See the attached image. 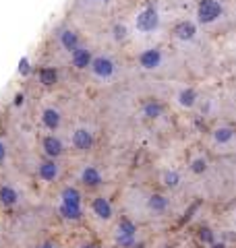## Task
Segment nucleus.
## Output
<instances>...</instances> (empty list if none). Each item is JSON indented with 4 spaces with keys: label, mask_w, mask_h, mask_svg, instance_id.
<instances>
[{
    "label": "nucleus",
    "mask_w": 236,
    "mask_h": 248,
    "mask_svg": "<svg viewBox=\"0 0 236 248\" xmlns=\"http://www.w3.org/2000/svg\"><path fill=\"white\" fill-rule=\"evenodd\" d=\"M58 44H60L62 50L70 54L75 48H79V46H81V37H79V33H77L75 29L65 27V29H60V33H58Z\"/></svg>",
    "instance_id": "obj_16"
},
{
    "label": "nucleus",
    "mask_w": 236,
    "mask_h": 248,
    "mask_svg": "<svg viewBox=\"0 0 236 248\" xmlns=\"http://www.w3.org/2000/svg\"><path fill=\"white\" fill-rule=\"evenodd\" d=\"M160 27V13H157L155 6H145L143 11H139L137 13V17H135V29L139 31V33H143V35H149V33H153V31Z\"/></svg>",
    "instance_id": "obj_4"
},
{
    "label": "nucleus",
    "mask_w": 236,
    "mask_h": 248,
    "mask_svg": "<svg viewBox=\"0 0 236 248\" xmlns=\"http://www.w3.org/2000/svg\"><path fill=\"white\" fill-rule=\"evenodd\" d=\"M141 114H143L147 120H157L164 114V104L157 102V99H149V102H145L143 108H141Z\"/></svg>",
    "instance_id": "obj_20"
},
{
    "label": "nucleus",
    "mask_w": 236,
    "mask_h": 248,
    "mask_svg": "<svg viewBox=\"0 0 236 248\" xmlns=\"http://www.w3.org/2000/svg\"><path fill=\"white\" fill-rule=\"evenodd\" d=\"M162 184L170 190H176V188H180V184H183V176H180V172H176V170H166V172H162Z\"/></svg>",
    "instance_id": "obj_22"
},
{
    "label": "nucleus",
    "mask_w": 236,
    "mask_h": 248,
    "mask_svg": "<svg viewBox=\"0 0 236 248\" xmlns=\"http://www.w3.org/2000/svg\"><path fill=\"white\" fill-rule=\"evenodd\" d=\"M93 143H96V135L87 126H77L70 135V145H73L75 151H89Z\"/></svg>",
    "instance_id": "obj_8"
},
{
    "label": "nucleus",
    "mask_w": 236,
    "mask_h": 248,
    "mask_svg": "<svg viewBox=\"0 0 236 248\" xmlns=\"http://www.w3.org/2000/svg\"><path fill=\"white\" fill-rule=\"evenodd\" d=\"M116 71H118V64L114 62L112 56H108V54H101V56H93L91 58L89 73H91V77L96 81H100V83L112 81L116 77Z\"/></svg>",
    "instance_id": "obj_3"
},
{
    "label": "nucleus",
    "mask_w": 236,
    "mask_h": 248,
    "mask_svg": "<svg viewBox=\"0 0 236 248\" xmlns=\"http://www.w3.org/2000/svg\"><path fill=\"white\" fill-rule=\"evenodd\" d=\"M131 248H143V244H141V242H139V244H137V242H135V244H133V246H131Z\"/></svg>",
    "instance_id": "obj_31"
},
{
    "label": "nucleus",
    "mask_w": 236,
    "mask_h": 248,
    "mask_svg": "<svg viewBox=\"0 0 236 248\" xmlns=\"http://www.w3.org/2000/svg\"><path fill=\"white\" fill-rule=\"evenodd\" d=\"M209 248H226V246H224V242H211Z\"/></svg>",
    "instance_id": "obj_27"
},
{
    "label": "nucleus",
    "mask_w": 236,
    "mask_h": 248,
    "mask_svg": "<svg viewBox=\"0 0 236 248\" xmlns=\"http://www.w3.org/2000/svg\"><path fill=\"white\" fill-rule=\"evenodd\" d=\"M91 58H93V52L87 46H79V48L70 52V64H73L75 71H87L91 64Z\"/></svg>",
    "instance_id": "obj_12"
},
{
    "label": "nucleus",
    "mask_w": 236,
    "mask_h": 248,
    "mask_svg": "<svg viewBox=\"0 0 236 248\" xmlns=\"http://www.w3.org/2000/svg\"><path fill=\"white\" fill-rule=\"evenodd\" d=\"M176 102L180 108H185V110H191V108L197 106L199 102V93H197L193 87H183L178 93H176Z\"/></svg>",
    "instance_id": "obj_18"
},
{
    "label": "nucleus",
    "mask_w": 236,
    "mask_h": 248,
    "mask_svg": "<svg viewBox=\"0 0 236 248\" xmlns=\"http://www.w3.org/2000/svg\"><path fill=\"white\" fill-rule=\"evenodd\" d=\"M195 13H197V23L203 27H207V25H214V23H218L222 19L226 9H224L222 0H199Z\"/></svg>",
    "instance_id": "obj_2"
},
{
    "label": "nucleus",
    "mask_w": 236,
    "mask_h": 248,
    "mask_svg": "<svg viewBox=\"0 0 236 248\" xmlns=\"http://www.w3.org/2000/svg\"><path fill=\"white\" fill-rule=\"evenodd\" d=\"M112 33H114V40L116 42H122V40H127L129 29H127V25H122V23H116L114 29H112Z\"/></svg>",
    "instance_id": "obj_24"
},
{
    "label": "nucleus",
    "mask_w": 236,
    "mask_h": 248,
    "mask_svg": "<svg viewBox=\"0 0 236 248\" xmlns=\"http://www.w3.org/2000/svg\"><path fill=\"white\" fill-rule=\"evenodd\" d=\"M91 213L96 215L100 221H110L114 217V209L106 197L100 195V197H93V201H91Z\"/></svg>",
    "instance_id": "obj_13"
},
{
    "label": "nucleus",
    "mask_w": 236,
    "mask_h": 248,
    "mask_svg": "<svg viewBox=\"0 0 236 248\" xmlns=\"http://www.w3.org/2000/svg\"><path fill=\"white\" fill-rule=\"evenodd\" d=\"M81 248H98V244H93V242H87V244H83Z\"/></svg>",
    "instance_id": "obj_29"
},
{
    "label": "nucleus",
    "mask_w": 236,
    "mask_h": 248,
    "mask_svg": "<svg viewBox=\"0 0 236 248\" xmlns=\"http://www.w3.org/2000/svg\"><path fill=\"white\" fill-rule=\"evenodd\" d=\"M199 240L201 242H205V244L216 242V232H211L209 228H201L199 230Z\"/></svg>",
    "instance_id": "obj_25"
},
{
    "label": "nucleus",
    "mask_w": 236,
    "mask_h": 248,
    "mask_svg": "<svg viewBox=\"0 0 236 248\" xmlns=\"http://www.w3.org/2000/svg\"><path fill=\"white\" fill-rule=\"evenodd\" d=\"M19 201H21V195H19V190L15 188V186H11V184L0 186V205L2 207L13 209V207L19 205Z\"/></svg>",
    "instance_id": "obj_17"
},
{
    "label": "nucleus",
    "mask_w": 236,
    "mask_h": 248,
    "mask_svg": "<svg viewBox=\"0 0 236 248\" xmlns=\"http://www.w3.org/2000/svg\"><path fill=\"white\" fill-rule=\"evenodd\" d=\"M37 178L44 182H56L60 178V164L56 159L46 157L44 161H39L37 166Z\"/></svg>",
    "instance_id": "obj_10"
},
{
    "label": "nucleus",
    "mask_w": 236,
    "mask_h": 248,
    "mask_svg": "<svg viewBox=\"0 0 236 248\" xmlns=\"http://www.w3.org/2000/svg\"><path fill=\"white\" fill-rule=\"evenodd\" d=\"M135 238H137V226L135 221L131 219H120V223L116 226V244L122 246V248H131L135 244Z\"/></svg>",
    "instance_id": "obj_7"
},
{
    "label": "nucleus",
    "mask_w": 236,
    "mask_h": 248,
    "mask_svg": "<svg viewBox=\"0 0 236 248\" xmlns=\"http://www.w3.org/2000/svg\"><path fill=\"white\" fill-rule=\"evenodd\" d=\"M42 248H58V246H56V244H52V242H46Z\"/></svg>",
    "instance_id": "obj_30"
},
{
    "label": "nucleus",
    "mask_w": 236,
    "mask_h": 248,
    "mask_svg": "<svg viewBox=\"0 0 236 248\" xmlns=\"http://www.w3.org/2000/svg\"><path fill=\"white\" fill-rule=\"evenodd\" d=\"M81 192L75 186H67L60 192V215L68 221H79L83 217V201H81Z\"/></svg>",
    "instance_id": "obj_1"
},
{
    "label": "nucleus",
    "mask_w": 236,
    "mask_h": 248,
    "mask_svg": "<svg viewBox=\"0 0 236 248\" xmlns=\"http://www.w3.org/2000/svg\"><path fill=\"white\" fill-rule=\"evenodd\" d=\"M207 170V159L205 157H195L191 161V172L193 174H203Z\"/></svg>",
    "instance_id": "obj_23"
},
{
    "label": "nucleus",
    "mask_w": 236,
    "mask_h": 248,
    "mask_svg": "<svg viewBox=\"0 0 236 248\" xmlns=\"http://www.w3.org/2000/svg\"><path fill=\"white\" fill-rule=\"evenodd\" d=\"M87 2H91V4H104V2H108V0H87Z\"/></svg>",
    "instance_id": "obj_28"
},
{
    "label": "nucleus",
    "mask_w": 236,
    "mask_h": 248,
    "mask_svg": "<svg viewBox=\"0 0 236 248\" xmlns=\"http://www.w3.org/2000/svg\"><path fill=\"white\" fill-rule=\"evenodd\" d=\"M137 64L141 71H145V73L160 71L164 66V52L160 48H147L137 56Z\"/></svg>",
    "instance_id": "obj_5"
},
{
    "label": "nucleus",
    "mask_w": 236,
    "mask_h": 248,
    "mask_svg": "<svg viewBox=\"0 0 236 248\" xmlns=\"http://www.w3.org/2000/svg\"><path fill=\"white\" fill-rule=\"evenodd\" d=\"M164 248H168V246H164Z\"/></svg>",
    "instance_id": "obj_32"
},
{
    "label": "nucleus",
    "mask_w": 236,
    "mask_h": 248,
    "mask_svg": "<svg viewBox=\"0 0 236 248\" xmlns=\"http://www.w3.org/2000/svg\"><path fill=\"white\" fill-rule=\"evenodd\" d=\"M42 151H44L46 157L58 159L60 155L65 153V143H62L56 135H46V137L42 139Z\"/></svg>",
    "instance_id": "obj_15"
},
{
    "label": "nucleus",
    "mask_w": 236,
    "mask_h": 248,
    "mask_svg": "<svg viewBox=\"0 0 236 248\" xmlns=\"http://www.w3.org/2000/svg\"><path fill=\"white\" fill-rule=\"evenodd\" d=\"M6 157H9V149H6V143L0 139V164H4Z\"/></svg>",
    "instance_id": "obj_26"
},
{
    "label": "nucleus",
    "mask_w": 236,
    "mask_h": 248,
    "mask_svg": "<svg viewBox=\"0 0 236 248\" xmlns=\"http://www.w3.org/2000/svg\"><path fill=\"white\" fill-rule=\"evenodd\" d=\"M211 145L216 147V151H232L234 149V128L222 124L211 133Z\"/></svg>",
    "instance_id": "obj_6"
},
{
    "label": "nucleus",
    "mask_w": 236,
    "mask_h": 248,
    "mask_svg": "<svg viewBox=\"0 0 236 248\" xmlns=\"http://www.w3.org/2000/svg\"><path fill=\"white\" fill-rule=\"evenodd\" d=\"M79 180L87 188H98L104 184V174L100 172L98 166H83V170L79 172Z\"/></svg>",
    "instance_id": "obj_11"
},
{
    "label": "nucleus",
    "mask_w": 236,
    "mask_h": 248,
    "mask_svg": "<svg viewBox=\"0 0 236 248\" xmlns=\"http://www.w3.org/2000/svg\"><path fill=\"white\" fill-rule=\"evenodd\" d=\"M42 124L54 133V130H58L60 124H62V114L56 110V108H46L42 112Z\"/></svg>",
    "instance_id": "obj_19"
},
{
    "label": "nucleus",
    "mask_w": 236,
    "mask_h": 248,
    "mask_svg": "<svg viewBox=\"0 0 236 248\" xmlns=\"http://www.w3.org/2000/svg\"><path fill=\"white\" fill-rule=\"evenodd\" d=\"M37 77H39V83H42L44 87H54V85L58 83V71L54 66H42Z\"/></svg>",
    "instance_id": "obj_21"
},
{
    "label": "nucleus",
    "mask_w": 236,
    "mask_h": 248,
    "mask_svg": "<svg viewBox=\"0 0 236 248\" xmlns=\"http://www.w3.org/2000/svg\"><path fill=\"white\" fill-rule=\"evenodd\" d=\"M170 209H172L170 199L164 197L162 192H153V195L147 197V211L152 213L153 217H164V215H168Z\"/></svg>",
    "instance_id": "obj_9"
},
{
    "label": "nucleus",
    "mask_w": 236,
    "mask_h": 248,
    "mask_svg": "<svg viewBox=\"0 0 236 248\" xmlns=\"http://www.w3.org/2000/svg\"><path fill=\"white\" fill-rule=\"evenodd\" d=\"M172 35H174V40H178V42H193L195 37H197V25L193 21H186V19H183V21H178L174 27H172Z\"/></svg>",
    "instance_id": "obj_14"
}]
</instances>
